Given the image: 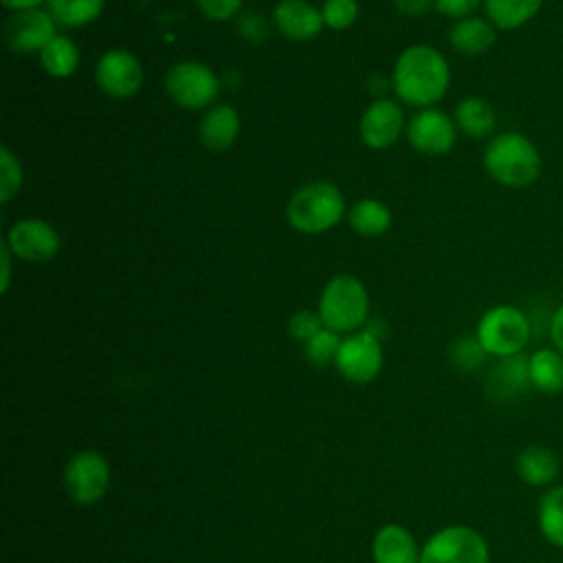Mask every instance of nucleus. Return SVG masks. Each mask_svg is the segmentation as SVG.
Instances as JSON below:
<instances>
[{
  "instance_id": "f257e3e1",
  "label": "nucleus",
  "mask_w": 563,
  "mask_h": 563,
  "mask_svg": "<svg viewBox=\"0 0 563 563\" xmlns=\"http://www.w3.org/2000/svg\"><path fill=\"white\" fill-rule=\"evenodd\" d=\"M394 90L407 106H433L449 88L451 70L444 55L424 44L405 48L394 66Z\"/></svg>"
},
{
  "instance_id": "f03ea898",
  "label": "nucleus",
  "mask_w": 563,
  "mask_h": 563,
  "mask_svg": "<svg viewBox=\"0 0 563 563\" xmlns=\"http://www.w3.org/2000/svg\"><path fill=\"white\" fill-rule=\"evenodd\" d=\"M484 169L495 183L523 189L541 176V154L526 134L501 132L484 150Z\"/></svg>"
},
{
  "instance_id": "7ed1b4c3",
  "label": "nucleus",
  "mask_w": 563,
  "mask_h": 563,
  "mask_svg": "<svg viewBox=\"0 0 563 563\" xmlns=\"http://www.w3.org/2000/svg\"><path fill=\"white\" fill-rule=\"evenodd\" d=\"M343 213L345 200L341 191L325 180L303 185L292 194L286 207L290 227L301 233H323L339 224Z\"/></svg>"
},
{
  "instance_id": "20e7f679",
  "label": "nucleus",
  "mask_w": 563,
  "mask_h": 563,
  "mask_svg": "<svg viewBox=\"0 0 563 563\" xmlns=\"http://www.w3.org/2000/svg\"><path fill=\"white\" fill-rule=\"evenodd\" d=\"M475 336L488 356L504 358L521 354L532 336V321L521 308L499 303L479 317Z\"/></svg>"
},
{
  "instance_id": "39448f33",
  "label": "nucleus",
  "mask_w": 563,
  "mask_h": 563,
  "mask_svg": "<svg viewBox=\"0 0 563 563\" xmlns=\"http://www.w3.org/2000/svg\"><path fill=\"white\" fill-rule=\"evenodd\" d=\"M323 325L334 332L358 330L369 314L365 286L352 275H339L325 284L317 308Z\"/></svg>"
},
{
  "instance_id": "423d86ee",
  "label": "nucleus",
  "mask_w": 563,
  "mask_h": 563,
  "mask_svg": "<svg viewBox=\"0 0 563 563\" xmlns=\"http://www.w3.org/2000/svg\"><path fill=\"white\" fill-rule=\"evenodd\" d=\"M420 563H490V548L475 528L453 523L435 530L424 541Z\"/></svg>"
},
{
  "instance_id": "0eeeda50",
  "label": "nucleus",
  "mask_w": 563,
  "mask_h": 563,
  "mask_svg": "<svg viewBox=\"0 0 563 563\" xmlns=\"http://www.w3.org/2000/svg\"><path fill=\"white\" fill-rule=\"evenodd\" d=\"M165 90L174 103L187 110H200L216 101L220 92L218 75L200 62H178L165 75Z\"/></svg>"
},
{
  "instance_id": "6e6552de",
  "label": "nucleus",
  "mask_w": 563,
  "mask_h": 563,
  "mask_svg": "<svg viewBox=\"0 0 563 563\" xmlns=\"http://www.w3.org/2000/svg\"><path fill=\"white\" fill-rule=\"evenodd\" d=\"M110 486V464L103 453L95 449L77 451L64 468V488L79 506L97 504Z\"/></svg>"
},
{
  "instance_id": "1a4fd4ad",
  "label": "nucleus",
  "mask_w": 563,
  "mask_h": 563,
  "mask_svg": "<svg viewBox=\"0 0 563 563\" xmlns=\"http://www.w3.org/2000/svg\"><path fill=\"white\" fill-rule=\"evenodd\" d=\"M334 367L350 383H356V385L372 383L383 369L380 336H376L369 330H363L343 339Z\"/></svg>"
},
{
  "instance_id": "9d476101",
  "label": "nucleus",
  "mask_w": 563,
  "mask_h": 563,
  "mask_svg": "<svg viewBox=\"0 0 563 563\" xmlns=\"http://www.w3.org/2000/svg\"><path fill=\"white\" fill-rule=\"evenodd\" d=\"M95 79L108 97L130 99L143 86V66L132 53L114 48L99 57Z\"/></svg>"
},
{
  "instance_id": "9b49d317",
  "label": "nucleus",
  "mask_w": 563,
  "mask_h": 563,
  "mask_svg": "<svg viewBox=\"0 0 563 563\" xmlns=\"http://www.w3.org/2000/svg\"><path fill=\"white\" fill-rule=\"evenodd\" d=\"M4 242L11 253L24 262H48L57 255L62 244L59 233L53 229V224L40 218L18 220L9 229Z\"/></svg>"
},
{
  "instance_id": "f8f14e48",
  "label": "nucleus",
  "mask_w": 563,
  "mask_h": 563,
  "mask_svg": "<svg viewBox=\"0 0 563 563\" xmlns=\"http://www.w3.org/2000/svg\"><path fill=\"white\" fill-rule=\"evenodd\" d=\"M407 139L413 150L429 156H440L451 152L455 145L457 125L446 112L427 108L416 112L407 123Z\"/></svg>"
},
{
  "instance_id": "ddd939ff",
  "label": "nucleus",
  "mask_w": 563,
  "mask_h": 563,
  "mask_svg": "<svg viewBox=\"0 0 563 563\" xmlns=\"http://www.w3.org/2000/svg\"><path fill=\"white\" fill-rule=\"evenodd\" d=\"M55 20L44 9H29L13 13L4 24V44L18 53H40L57 33Z\"/></svg>"
},
{
  "instance_id": "4468645a",
  "label": "nucleus",
  "mask_w": 563,
  "mask_h": 563,
  "mask_svg": "<svg viewBox=\"0 0 563 563\" xmlns=\"http://www.w3.org/2000/svg\"><path fill=\"white\" fill-rule=\"evenodd\" d=\"M405 125L402 110L391 99H376L361 117V139L372 150H387L396 143Z\"/></svg>"
},
{
  "instance_id": "2eb2a0df",
  "label": "nucleus",
  "mask_w": 563,
  "mask_h": 563,
  "mask_svg": "<svg viewBox=\"0 0 563 563\" xmlns=\"http://www.w3.org/2000/svg\"><path fill=\"white\" fill-rule=\"evenodd\" d=\"M275 26L295 42H308L317 37L323 31V18L321 9L312 7L306 0H282L275 7Z\"/></svg>"
},
{
  "instance_id": "dca6fc26",
  "label": "nucleus",
  "mask_w": 563,
  "mask_h": 563,
  "mask_svg": "<svg viewBox=\"0 0 563 563\" xmlns=\"http://www.w3.org/2000/svg\"><path fill=\"white\" fill-rule=\"evenodd\" d=\"M374 563H420V548L413 534L400 523H385L372 539Z\"/></svg>"
},
{
  "instance_id": "f3484780",
  "label": "nucleus",
  "mask_w": 563,
  "mask_h": 563,
  "mask_svg": "<svg viewBox=\"0 0 563 563\" xmlns=\"http://www.w3.org/2000/svg\"><path fill=\"white\" fill-rule=\"evenodd\" d=\"M486 387L495 400H512L526 394L532 387L530 374H528V356L512 354V356L499 358L495 367L488 372Z\"/></svg>"
},
{
  "instance_id": "a211bd4d",
  "label": "nucleus",
  "mask_w": 563,
  "mask_h": 563,
  "mask_svg": "<svg viewBox=\"0 0 563 563\" xmlns=\"http://www.w3.org/2000/svg\"><path fill=\"white\" fill-rule=\"evenodd\" d=\"M559 457L550 446L530 444L517 453L515 471L519 479L534 488H550L559 477Z\"/></svg>"
},
{
  "instance_id": "6ab92c4d",
  "label": "nucleus",
  "mask_w": 563,
  "mask_h": 563,
  "mask_svg": "<svg viewBox=\"0 0 563 563\" xmlns=\"http://www.w3.org/2000/svg\"><path fill=\"white\" fill-rule=\"evenodd\" d=\"M240 134V117L235 108L220 103L209 108L200 121V141L211 152L229 150Z\"/></svg>"
},
{
  "instance_id": "aec40b11",
  "label": "nucleus",
  "mask_w": 563,
  "mask_h": 563,
  "mask_svg": "<svg viewBox=\"0 0 563 563\" xmlns=\"http://www.w3.org/2000/svg\"><path fill=\"white\" fill-rule=\"evenodd\" d=\"M497 37V29L488 18L468 15L457 20L449 31L451 46L462 55H479L486 53Z\"/></svg>"
},
{
  "instance_id": "412c9836",
  "label": "nucleus",
  "mask_w": 563,
  "mask_h": 563,
  "mask_svg": "<svg viewBox=\"0 0 563 563\" xmlns=\"http://www.w3.org/2000/svg\"><path fill=\"white\" fill-rule=\"evenodd\" d=\"M530 385L539 394L554 396L563 391V354L552 347H539L528 356Z\"/></svg>"
},
{
  "instance_id": "4be33fe9",
  "label": "nucleus",
  "mask_w": 563,
  "mask_h": 563,
  "mask_svg": "<svg viewBox=\"0 0 563 563\" xmlns=\"http://www.w3.org/2000/svg\"><path fill=\"white\" fill-rule=\"evenodd\" d=\"M453 121L457 130L471 139L490 136L497 125V117L493 106L482 97H464L453 112Z\"/></svg>"
},
{
  "instance_id": "5701e85b",
  "label": "nucleus",
  "mask_w": 563,
  "mask_h": 563,
  "mask_svg": "<svg viewBox=\"0 0 563 563\" xmlns=\"http://www.w3.org/2000/svg\"><path fill=\"white\" fill-rule=\"evenodd\" d=\"M537 528L550 545L563 550V484H552L539 497Z\"/></svg>"
},
{
  "instance_id": "b1692460",
  "label": "nucleus",
  "mask_w": 563,
  "mask_h": 563,
  "mask_svg": "<svg viewBox=\"0 0 563 563\" xmlns=\"http://www.w3.org/2000/svg\"><path fill=\"white\" fill-rule=\"evenodd\" d=\"M541 7L543 0H484L486 18L499 31H515L528 24Z\"/></svg>"
},
{
  "instance_id": "393cba45",
  "label": "nucleus",
  "mask_w": 563,
  "mask_h": 563,
  "mask_svg": "<svg viewBox=\"0 0 563 563\" xmlns=\"http://www.w3.org/2000/svg\"><path fill=\"white\" fill-rule=\"evenodd\" d=\"M347 222L358 235L374 238L391 227V211L376 198H361L352 205Z\"/></svg>"
},
{
  "instance_id": "a878e982",
  "label": "nucleus",
  "mask_w": 563,
  "mask_h": 563,
  "mask_svg": "<svg viewBox=\"0 0 563 563\" xmlns=\"http://www.w3.org/2000/svg\"><path fill=\"white\" fill-rule=\"evenodd\" d=\"M40 64L42 68L55 77L66 79L70 77L79 66V51L75 42L66 35H55L42 51H40Z\"/></svg>"
},
{
  "instance_id": "bb28decb",
  "label": "nucleus",
  "mask_w": 563,
  "mask_h": 563,
  "mask_svg": "<svg viewBox=\"0 0 563 563\" xmlns=\"http://www.w3.org/2000/svg\"><path fill=\"white\" fill-rule=\"evenodd\" d=\"M106 7V0H46V11L62 26H86L95 22Z\"/></svg>"
},
{
  "instance_id": "cd10ccee",
  "label": "nucleus",
  "mask_w": 563,
  "mask_h": 563,
  "mask_svg": "<svg viewBox=\"0 0 563 563\" xmlns=\"http://www.w3.org/2000/svg\"><path fill=\"white\" fill-rule=\"evenodd\" d=\"M339 332L323 328L321 332H317L308 343H306V358L314 365V367H328L336 361L339 347H341Z\"/></svg>"
},
{
  "instance_id": "c85d7f7f",
  "label": "nucleus",
  "mask_w": 563,
  "mask_h": 563,
  "mask_svg": "<svg viewBox=\"0 0 563 563\" xmlns=\"http://www.w3.org/2000/svg\"><path fill=\"white\" fill-rule=\"evenodd\" d=\"M22 187V167L18 156L4 145L0 147V202H9Z\"/></svg>"
},
{
  "instance_id": "c756f323",
  "label": "nucleus",
  "mask_w": 563,
  "mask_h": 563,
  "mask_svg": "<svg viewBox=\"0 0 563 563\" xmlns=\"http://www.w3.org/2000/svg\"><path fill=\"white\" fill-rule=\"evenodd\" d=\"M486 350L477 341V336H462L451 347V363L460 372H473L486 361Z\"/></svg>"
},
{
  "instance_id": "7c9ffc66",
  "label": "nucleus",
  "mask_w": 563,
  "mask_h": 563,
  "mask_svg": "<svg viewBox=\"0 0 563 563\" xmlns=\"http://www.w3.org/2000/svg\"><path fill=\"white\" fill-rule=\"evenodd\" d=\"M321 18L328 29L345 31L358 18V2L356 0H325L321 4Z\"/></svg>"
},
{
  "instance_id": "2f4dec72",
  "label": "nucleus",
  "mask_w": 563,
  "mask_h": 563,
  "mask_svg": "<svg viewBox=\"0 0 563 563\" xmlns=\"http://www.w3.org/2000/svg\"><path fill=\"white\" fill-rule=\"evenodd\" d=\"M325 325L319 317V312H312V310H299L290 317L288 321V332L295 341H301V343H308L317 332H321Z\"/></svg>"
},
{
  "instance_id": "473e14b6",
  "label": "nucleus",
  "mask_w": 563,
  "mask_h": 563,
  "mask_svg": "<svg viewBox=\"0 0 563 563\" xmlns=\"http://www.w3.org/2000/svg\"><path fill=\"white\" fill-rule=\"evenodd\" d=\"M198 9L211 20H229L242 9V0H196Z\"/></svg>"
},
{
  "instance_id": "72a5a7b5",
  "label": "nucleus",
  "mask_w": 563,
  "mask_h": 563,
  "mask_svg": "<svg viewBox=\"0 0 563 563\" xmlns=\"http://www.w3.org/2000/svg\"><path fill=\"white\" fill-rule=\"evenodd\" d=\"M484 0H433V7L438 13L446 15V18H468Z\"/></svg>"
},
{
  "instance_id": "f704fd0d",
  "label": "nucleus",
  "mask_w": 563,
  "mask_h": 563,
  "mask_svg": "<svg viewBox=\"0 0 563 563\" xmlns=\"http://www.w3.org/2000/svg\"><path fill=\"white\" fill-rule=\"evenodd\" d=\"M550 339L552 345L563 354V303L554 310V314L550 317Z\"/></svg>"
},
{
  "instance_id": "c9c22d12",
  "label": "nucleus",
  "mask_w": 563,
  "mask_h": 563,
  "mask_svg": "<svg viewBox=\"0 0 563 563\" xmlns=\"http://www.w3.org/2000/svg\"><path fill=\"white\" fill-rule=\"evenodd\" d=\"M394 2H396V9L405 15H422L433 4V0H394Z\"/></svg>"
},
{
  "instance_id": "e433bc0d",
  "label": "nucleus",
  "mask_w": 563,
  "mask_h": 563,
  "mask_svg": "<svg viewBox=\"0 0 563 563\" xmlns=\"http://www.w3.org/2000/svg\"><path fill=\"white\" fill-rule=\"evenodd\" d=\"M11 249L7 246V242L2 240L0 244V257H2V292H7L9 288V279H11Z\"/></svg>"
},
{
  "instance_id": "4c0bfd02",
  "label": "nucleus",
  "mask_w": 563,
  "mask_h": 563,
  "mask_svg": "<svg viewBox=\"0 0 563 563\" xmlns=\"http://www.w3.org/2000/svg\"><path fill=\"white\" fill-rule=\"evenodd\" d=\"M42 2H46V0H2V4L7 7V9H11V11H29V9H37Z\"/></svg>"
}]
</instances>
